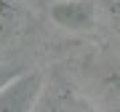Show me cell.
Segmentation results:
<instances>
[{"label": "cell", "mask_w": 120, "mask_h": 112, "mask_svg": "<svg viewBox=\"0 0 120 112\" xmlns=\"http://www.w3.org/2000/svg\"><path fill=\"white\" fill-rule=\"evenodd\" d=\"M43 93L40 72H16L0 86V112H30Z\"/></svg>", "instance_id": "cell-1"}, {"label": "cell", "mask_w": 120, "mask_h": 112, "mask_svg": "<svg viewBox=\"0 0 120 112\" xmlns=\"http://www.w3.org/2000/svg\"><path fill=\"white\" fill-rule=\"evenodd\" d=\"M51 19L69 32H88L96 24V5L94 0H53Z\"/></svg>", "instance_id": "cell-2"}, {"label": "cell", "mask_w": 120, "mask_h": 112, "mask_svg": "<svg viewBox=\"0 0 120 112\" xmlns=\"http://www.w3.org/2000/svg\"><path fill=\"white\" fill-rule=\"evenodd\" d=\"M16 72H22V67H16V64H5V61H0V86L3 83H8Z\"/></svg>", "instance_id": "cell-3"}]
</instances>
